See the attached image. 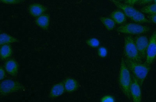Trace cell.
Instances as JSON below:
<instances>
[{"instance_id":"6da1fadb","label":"cell","mask_w":156,"mask_h":102,"mask_svg":"<svg viewBox=\"0 0 156 102\" xmlns=\"http://www.w3.org/2000/svg\"><path fill=\"white\" fill-rule=\"evenodd\" d=\"M127 66L132 75L136 78L142 86L147 75L150 72L151 67L150 65L142 62H135L127 59H124Z\"/></svg>"},{"instance_id":"7a4b0ae2","label":"cell","mask_w":156,"mask_h":102,"mask_svg":"<svg viewBox=\"0 0 156 102\" xmlns=\"http://www.w3.org/2000/svg\"><path fill=\"white\" fill-rule=\"evenodd\" d=\"M118 81L121 90L125 96L130 100L131 97L129 89L132 82V74L123 58L121 60Z\"/></svg>"},{"instance_id":"3957f363","label":"cell","mask_w":156,"mask_h":102,"mask_svg":"<svg viewBox=\"0 0 156 102\" xmlns=\"http://www.w3.org/2000/svg\"><path fill=\"white\" fill-rule=\"evenodd\" d=\"M124 52L126 59L139 62H142L143 59L138 50L135 40L131 36L125 37L124 40Z\"/></svg>"},{"instance_id":"277c9868","label":"cell","mask_w":156,"mask_h":102,"mask_svg":"<svg viewBox=\"0 0 156 102\" xmlns=\"http://www.w3.org/2000/svg\"><path fill=\"white\" fill-rule=\"evenodd\" d=\"M25 87L19 82L11 79L3 81L0 85L1 96H5L24 90Z\"/></svg>"},{"instance_id":"5b68a950","label":"cell","mask_w":156,"mask_h":102,"mask_svg":"<svg viewBox=\"0 0 156 102\" xmlns=\"http://www.w3.org/2000/svg\"><path fill=\"white\" fill-rule=\"evenodd\" d=\"M117 31L119 33L129 34H141L148 32L150 28L135 23L126 24L117 28Z\"/></svg>"},{"instance_id":"8992f818","label":"cell","mask_w":156,"mask_h":102,"mask_svg":"<svg viewBox=\"0 0 156 102\" xmlns=\"http://www.w3.org/2000/svg\"><path fill=\"white\" fill-rule=\"evenodd\" d=\"M156 58V31L152 34L146 50V63L151 65Z\"/></svg>"},{"instance_id":"52a82bcc","label":"cell","mask_w":156,"mask_h":102,"mask_svg":"<svg viewBox=\"0 0 156 102\" xmlns=\"http://www.w3.org/2000/svg\"><path fill=\"white\" fill-rule=\"evenodd\" d=\"M141 86L138 81L133 75H132V82L130 86L131 97L134 102H140L142 100Z\"/></svg>"},{"instance_id":"ba28073f","label":"cell","mask_w":156,"mask_h":102,"mask_svg":"<svg viewBox=\"0 0 156 102\" xmlns=\"http://www.w3.org/2000/svg\"><path fill=\"white\" fill-rule=\"evenodd\" d=\"M135 42L142 58L145 59L146 50L148 45L149 40L147 37L144 36H139L136 37Z\"/></svg>"},{"instance_id":"9c48e42d","label":"cell","mask_w":156,"mask_h":102,"mask_svg":"<svg viewBox=\"0 0 156 102\" xmlns=\"http://www.w3.org/2000/svg\"><path fill=\"white\" fill-rule=\"evenodd\" d=\"M110 1L117 7L121 9L126 16L129 18H131L137 11L136 9L130 5L122 3L116 0H110Z\"/></svg>"},{"instance_id":"30bf717a","label":"cell","mask_w":156,"mask_h":102,"mask_svg":"<svg viewBox=\"0 0 156 102\" xmlns=\"http://www.w3.org/2000/svg\"><path fill=\"white\" fill-rule=\"evenodd\" d=\"M19 65L15 59L8 60L5 62V69L9 74L11 76L16 77L19 71Z\"/></svg>"},{"instance_id":"8fae6325","label":"cell","mask_w":156,"mask_h":102,"mask_svg":"<svg viewBox=\"0 0 156 102\" xmlns=\"http://www.w3.org/2000/svg\"><path fill=\"white\" fill-rule=\"evenodd\" d=\"M29 13L34 17H37L44 14L46 11V8L40 4H33L29 6Z\"/></svg>"},{"instance_id":"7c38bea8","label":"cell","mask_w":156,"mask_h":102,"mask_svg":"<svg viewBox=\"0 0 156 102\" xmlns=\"http://www.w3.org/2000/svg\"><path fill=\"white\" fill-rule=\"evenodd\" d=\"M65 91L64 82H60L54 85L50 92V97L54 99L63 94Z\"/></svg>"},{"instance_id":"4fadbf2b","label":"cell","mask_w":156,"mask_h":102,"mask_svg":"<svg viewBox=\"0 0 156 102\" xmlns=\"http://www.w3.org/2000/svg\"><path fill=\"white\" fill-rule=\"evenodd\" d=\"M65 91L68 92L76 91L79 88V83L76 80L72 78H67L64 82Z\"/></svg>"},{"instance_id":"5bb4252c","label":"cell","mask_w":156,"mask_h":102,"mask_svg":"<svg viewBox=\"0 0 156 102\" xmlns=\"http://www.w3.org/2000/svg\"><path fill=\"white\" fill-rule=\"evenodd\" d=\"M35 22L36 25L39 27L44 30H47L50 25L49 16L48 15L44 14L37 17Z\"/></svg>"},{"instance_id":"9a60e30c","label":"cell","mask_w":156,"mask_h":102,"mask_svg":"<svg viewBox=\"0 0 156 102\" xmlns=\"http://www.w3.org/2000/svg\"><path fill=\"white\" fill-rule=\"evenodd\" d=\"M126 15L122 11H115L112 13L111 17L117 24H122L126 20Z\"/></svg>"},{"instance_id":"2e32d148","label":"cell","mask_w":156,"mask_h":102,"mask_svg":"<svg viewBox=\"0 0 156 102\" xmlns=\"http://www.w3.org/2000/svg\"><path fill=\"white\" fill-rule=\"evenodd\" d=\"M19 42V40L14 37L6 33H2L0 35V44L1 46Z\"/></svg>"},{"instance_id":"e0dca14e","label":"cell","mask_w":156,"mask_h":102,"mask_svg":"<svg viewBox=\"0 0 156 102\" xmlns=\"http://www.w3.org/2000/svg\"><path fill=\"white\" fill-rule=\"evenodd\" d=\"M12 50L9 44L1 45V58L2 60L7 59L12 56Z\"/></svg>"},{"instance_id":"ac0fdd59","label":"cell","mask_w":156,"mask_h":102,"mask_svg":"<svg viewBox=\"0 0 156 102\" xmlns=\"http://www.w3.org/2000/svg\"><path fill=\"white\" fill-rule=\"evenodd\" d=\"M100 20L108 31L113 30L115 26V23L112 19L106 17H100Z\"/></svg>"},{"instance_id":"d6986e66","label":"cell","mask_w":156,"mask_h":102,"mask_svg":"<svg viewBox=\"0 0 156 102\" xmlns=\"http://www.w3.org/2000/svg\"><path fill=\"white\" fill-rule=\"evenodd\" d=\"M130 19L136 23H150V22L143 13L137 10Z\"/></svg>"},{"instance_id":"ffe728a7","label":"cell","mask_w":156,"mask_h":102,"mask_svg":"<svg viewBox=\"0 0 156 102\" xmlns=\"http://www.w3.org/2000/svg\"><path fill=\"white\" fill-rule=\"evenodd\" d=\"M141 12L150 15L156 14V4L147 6L142 8Z\"/></svg>"},{"instance_id":"44dd1931","label":"cell","mask_w":156,"mask_h":102,"mask_svg":"<svg viewBox=\"0 0 156 102\" xmlns=\"http://www.w3.org/2000/svg\"><path fill=\"white\" fill-rule=\"evenodd\" d=\"M86 43L89 47L92 48H95L99 47L100 42L98 39L92 37L86 40Z\"/></svg>"},{"instance_id":"7402d4cb","label":"cell","mask_w":156,"mask_h":102,"mask_svg":"<svg viewBox=\"0 0 156 102\" xmlns=\"http://www.w3.org/2000/svg\"><path fill=\"white\" fill-rule=\"evenodd\" d=\"M97 54L100 58H105L108 54V51H107L106 47H103V46L99 47L97 50Z\"/></svg>"},{"instance_id":"603a6c76","label":"cell","mask_w":156,"mask_h":102,"mask_svg":"<svg viewBox=\"0 0 156 102\" xmlns=\"http://www.w3.org/2000/svg\"><path fill=\"white\" fill-rule=\"evenodd\" d=\"M115 97L111 95H107L103 96L100 99V101L101 102H115Z\"/></svg>"},{"instance_id":"cb8c5ba5","label":"cell","mask_w":156,"mask_h":102,"mask_svg":"<svg viewBox=\"0 0 156 102\" xmlns=\"http://www.w3.org/2000/svg\"><path fill=\"white\" fill-rule=\"evenodd\" d=\"M1 2L8 5H14L19 3V0H1Z\"/></svg>"},{"instance_id":"d4e9b609","label":"cell","mask_w":156,"mask_h":102,"mask_svg":"<svg viewBox=\"0 0 156 102\" xmlns=\"http://www.w3.org/2000/svg\"><path fill=\"white\" fill-rule=\"evenodd\" d=\"M5 70H4L3 68L1 66V69H0V74H1V80H2L5 78Z\"/></svg>"},{"instance_id":"484cf974","label":"cell","mask_w":156,"mask_h":102,"mask_svg":"<svg viewBox=\"0 0 156 102\" xmlns=\"http://www.w3.org/2000/svg\"><path fill=\"white\" fill-rule=\"evenodd\" d=\"M150 21L156 24V14L151 15L150 16Z\"/></svg>"},{"instance_id":"4316f807","label":"cell","mask_w":156,"mask_h":102,"mask_svg":"<svg viewBox=\"0 0 156 102\" xmlns=\"http://www.w3.org/2000/svg\"><path fill=\"white\" fill-rule=\"evenodd\" d=\"M153 1L154 0H140L139 2L140 5H144L148 3L149 2H151Z\"/></svg>"},{"instance_id":"83f0119b","label":"cell","mask_w":156,"mask_h":102,"mask_svg":"<svg viewBox=\"0 0 156 102\" xmlns=\"http://www.w3.org/2000/svg\"><path fill=\"white\" fill-rule=\"evenodd\" d=\"M140 0H126V2L129 5L131 6L134 5Z\"/></svg>"},{"instance_id":"f1b7e54d","label":"cell","mask_w":156,"mask_h":102,"mask_svg":"<svg viewBox=\"0 0 156 102\" xmlns=\"http://www.w3.org/2000/svg\"><path fill=\"white\" fill-rule=\"evenodd\" d=\"M154 1H155V3L156 4V0H154Z\"/></svg>"}]
</instances>
